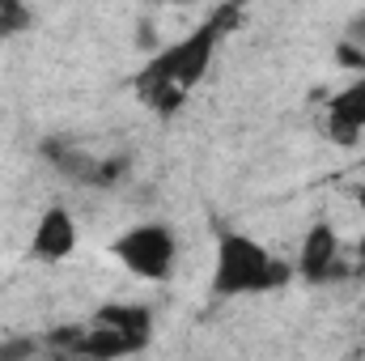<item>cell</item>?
<instances>
[{
  "label": "cell",
  "mask_w": 365,
  "mask_h": 361,
  "mask_svg": "<svg viewBox=\"0 0 365 361\" xmlns=\"http://www.w3.org/2000/svg\"><path fill=\"white\" fill-rule=\"evenodd\" d=\"M110 255H115V264L128 272V276L149 280V285H162L175 272L179 238H175V230L166 221H136V225H128L110 243Z\"/></svg>",
  "instance_id": "4"
},
{
  "label": "cell",
  "mask_w": 365,
  "mask_h": 361,
  "mask_svg": "<svg viewBox=\"0 0 365 361\" xmlns=\"http://www.w3.org/2000/svg\"><path fill=\"white\" fill-rule=\"evenodd\" d=\"M323 132L331 145H357L365 136V77H353L323 106Z\"/></svg>",
  "instance_id": "6"
},
{
  "label": "cell",
  "mask_w": 365,
  "mask_h": 361,
  "mask_svg": "<svg viewBox=\"0 0 365 361\" xmlns=\"http://www.w3.org/2000/svg\"><path fill=\"white\" fill-rule=\"evenodd\" d=\"M30 21H34V13H30L21 0H0V39L30 30Z\"/></svg>",
  "instance_id": "8"
},
{
  "label": "cell",
  "mask_w": 365,
  "mask_h": 361,
  "mask_svg": "<svg viewBox=\"0 0 365 361\" xmlns=\"http://www.w3.org/2000/svg\"><path fill=\"white\" fill-rule=\"evenodd\" d=\"M357 268L365 272V234H361V238H357Z\"/></svg>",
  "instance_id": "10"
},
{
  "label": "cell",
  "mask_w": 365,
  "mask_h": 361,
  "mask_svg": "<svg viewBox=\"0 0 365 361\" xmlns=\"http://www.w3.org/2000/svg\"><path fill=\"white\" fill-rule=\"evenodd\" d=\"M77 217L64 208V204H47L30 230V255L38 264H64L73 251H77Z\"/></svg>",
  "instance_id": "5"
},
{
  "label": "cell",
  "mask_w": 365,
  "mask_h": 361,
  "mask_svg": "<svg viewBox=\"0 0 365 361\" xmlns=\"http://www.w3.org/2000/svg\"><path fill=\"white\" fill-rule=\"evenodd\" d=\"M38 353H43V340H30V336H17V340L0 345V361H34Z\"/></svg>",
  "instance_id": "9"
},
{
  "label": "cell",
  "mask_w": 365,
  "mask_h": 361,
  "mask_svg": "<svg viewBox=\"0 0 365 361\" xmlns=\"http://www.w3.org/2000/svg\"><path fill=\"white\" fill-rule=\"evenodd\" d=\"M153 340V310L140 302H110L86 323L68 361H123Z\"/></svg>",
  "instance_id": "3"
},
{
  "label": "cell",
  "mask_w": 365,
  "mask_h": 361,
  "mask_svg": "<svg viewBox=\"0 0 365 361\" xmlns=\"http://www.w3.org/2000/svg\"><path fill=\"white\" fill-rule=\"evenodd\" d=\"M234 21H238V9L225 4V9H217L212 17H204L195 30H187L182 39H175L170 47H162L158 56H149V64L132 77L136 98H140L149 111H158L162 119L179 115L182 106H187V93L208 77L212 56H217L221 39L234 30Z\"/></svg>",
  "instance_id": "1"
},
{
  "label": "cell",
  "mask_w": 365,
  "mask_h": 361,
  "mask_svg": "<svg viewBox=\"0 0 365 361\" xmlns=\"http://www.w3.org/2000/svg\"><path fill=\"white\" fill-rule=\"evenodd\" d=\"M340 234H336V225L331 221H314L310 230H306V238H302V251H297V264L293 272L297 276H306V280H314V285H323V280H331L336 272H340Z\"/></svg>",
  "instance_id": "7"
},
{
  "label": "cell",
  "mask_w": 365,
  "mask_h": 361,
  "mask_svg": "<svg viewBox=\"0 0 365 361\" xmlns=\"http://www.w3.org/2000/svg\"><path fill=\"white\" fill-rule=\"evenodd\" d=\"M297 272L293 264L276 260L272 251L251 238V234H238V230H225L217 234V247H212V298H259V293H276L293 280Z\"/></svg>",
  "instance_id": "2"
},
{
  "label": "cell",
  "mask_w": 365,
  "mask_h": 361,
  "mask_svg": "<svg viewBox=\"0 0 365 361\" xmlns=\"http://www.w3.org/2000/svg\"><path fill=\"white\" fill-rule=\"evenodd\" d=\"M353 200H357V204L365 208V183H357V187H353Z\"/></svg>",
  "instance_id": "11"
}]
</instances>
